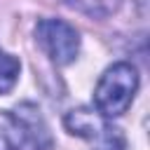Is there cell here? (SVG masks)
Instances as JSON below:
<instances>
[{"label":"cell","instance_id":"cell-1","mask_svg":"<svg viewBox=\"0 0 150 150\" xmlns=\"http://www.w3.org/2000/svg\"><path fill=\"white\" fill-rule=\"evenodd\" d=\"M138 89V73L131 63L120 61L112 63L98 80L94 89V105L96 112L103 117H120L131 105Z\"/></svg>","mask_w":150,"mask_h":150},{"label":"cell","instance_id":"cell-2","mask_svg":"<svg viewBox=\"0 0 150 150\" xmlns=\"http://www.w3.org/2000/svg\"><path fill=\"white\" fill-rule=\"evenodd\" d=\"M63 124L70 134L89 141L94 150H124V136L120 134V129L112 127L108 117L94 110H87V108L70 110L63 117Z\"/></svg>","mask_w":150,"mask_h":150},{"label":"cell","instance_id":"cell-3","mask_svg":"<svg viewBox=\"0 0 150 150\" xmlns=\"http://www.w3.org/2000/svg\"><path fill=\"white\" fill-rule=\"evenodd\" d=\"M35 40L42 47V52L56 66H68V63H73L77 59L80 35L70 23H66L61 19H42V21H38Z\"/></svg>","mask_w":150,"mask_h":150},{"label":"cell","instance_id":"cell-4","mask_svg":"<svg viewBox=\"0 0 150 150\" xmlns=\"http://www.w3.org/2000/svg\"><path fill=\"white\" fill-rule=\"evenodd\" d=\"M30 143V131L12 112H0V150H23Z\"/></svg>","mask_w":150,"mask_h":150},{"label":"cell","instance_id":"cell-5","mask_svg":"<svg viewBox=\"0 0 150 150\" xmlns=\"http://www.w3.org/2000/svg\"><path fill=\"white\" fill-rule=\"evenodd\" d=\"M61 2L91 19H105L120 7V0H61Z\"/></svg>","mask_w":150,"mask_h":150},{"label":"cell","instance_id":"cell-6","mask_svg":"<svg viewBox=\"0 0 150 150\" xmlns=\"http://www.w3.org/2000/svg\"><path fill=\"white\" fill-rule=\"evenodd\" d=\"M19 61L7 54L5 49H0V94H7L14 84H16V77H19Z\"/></svg>","mask_w":150,"mask_h":150}]
</instances>
